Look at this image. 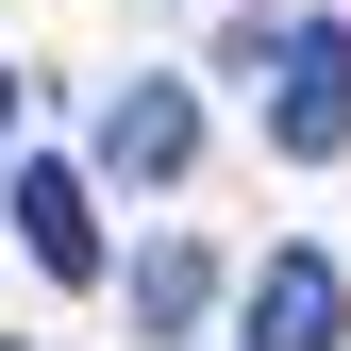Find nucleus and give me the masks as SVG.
Returning a JSON list of instances; mask_svg holds the SVG:
<instances>
[{"label":"nucleus","instance_id":"5","mask_svg":"<svg viewBox=\"0 0 351 351\" xmlns=\"http://www.w3.org/2000/svg\"><path fill=\"white\" fill-rule=\"evenodd\" d=\"M201 301H217V268H201L184 234H167V251H134V335H184Z\"/></svg>","mask_w":351,"mask_h":351},{"label":"nucleus","instance_id":"6","mask_svg":"<svg viewBox=\"0 0 351 351\" xmlns=\"http://www.w3.org/2000/svg\"><path fill=\"white\" fill-rule=\"evenodd\" d=\"M0 134H17V84H0Z\"/></svg>","mask_w":351,"mask_h":351},{"label":"nucleus","instance_id":"1","mask_svg":"<svg viewBox=\"0 0 351 351\" xmlns=\"http://www.w3.org/2000/svg\"><path fill=\"white\" fill-rule=\"evenodd\" d=\"M234 67L268 84V151H301V167L351 151V34H335V17H251Z\"/></svg>","mask_w":351,"mask_h":351},{"label":"nucleus","instance_id":"4","mask_svg":"<svg viewBox=\"0 0 351 351\" xmlns=\"http://www.w3.org/2000/svg\"><path fill=\"white\" fill-rule=\"evenodd\" d=\"M251 351H335V268L318 251H268L251 268Z\"/></svg>","mask_w":351,"mask_h":351},{"label":"nucleus","instance_id":"2","mask_svg":"<svg viewBox=\"0 0 351 351\" xmlns=\"http://www.w3.org/2000/svg\"><path fill=\"white\" fill-rule=\"evenodd\" d=\"M184 151H201V101H184V84H117V101H101V167H117V184H167Z\"/></svg>","mask_w":351,"mask_h":351},{"label":"nucleus","instance_id":"3","mask_svg":"<svg viewBox=\"0 0 351 351\" xmlns=\"http://www.w3.org/2000/svg\"><path fill=\"white\" fill-rule=\"evenodd\" d=\"M17 251L51 285H101V201H84V167H17Z\"/></svg>","mask_w":351,"mask_h":351}]
</instances>
